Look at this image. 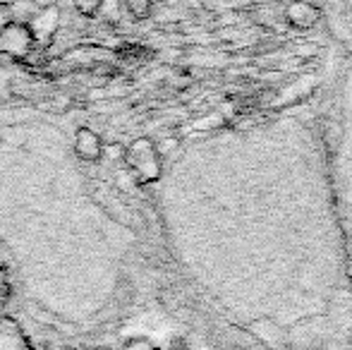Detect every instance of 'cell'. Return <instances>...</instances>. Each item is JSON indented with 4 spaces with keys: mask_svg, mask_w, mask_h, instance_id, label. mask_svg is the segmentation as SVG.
Listing matches in <instances>:
<instances>
[{
    "mask_svg": "<svg viewBox=\"0 0 352 350\" xmlns=\"http://www.w3.org/2000/svg\"><path fill=\"white\" fill-rule=\"evenodd\" d=\"M101 3L103 0H72L74 10H77L82 17H96L101 12Z\"/></svg>",
    "mask_w": 352,
    "mask_h": 350,
    "instance_id": "7",
    "label": "cell"
},
{
    "mask_svg": "<svg viewBox=\"0 0 352 350\" xmlns=\"http://www.w3.org/2000/svg\"><path fill=\"white\" fill-rule=\"evenodd\" d=\"M287 17L295 24H300V19H302V24H311V22H316V10L307 3H295L287 10Z\"/></svg>",
    "mask_w": 352,
    "mask_h": 350,
    "instance_id": "5",
    "label": "cell"
},
{
    "mask_svg": "<svg viewBox=\"0 0 352 350\" xmlns=\"http://www.w3.org/2000/svg\"><path fill=\"white\" fill-rule=\"evenodd\" d=\"M103 149H106V144H103V137L96 130H91L87 125L77 127V132H74V151H77L79 159L87 161V164H96V161L103 159Z\"/></svg>",
    "mask_w": 352,
    "mask_h": 350,
    "instance_id": "4",
    "label": "cell"
},
{
    "mask_svg": "<svg viewBox=\"0 0 352 350\" xmlns=\"http://www.w3.org/2000/svg\"><path fill=\"white\" fill-rule=\"evenodd\" d=\"M125 8L132 12V17L146 19L148 12H151V8H153V0H125Z\"/></svg>",
    "mask_w": 352,
    "mask_h": 350,
    "instance_id": "6",
    "label": "cell"
},
{
    "mask_svg": "<svg viewBox=\"0 0 352 350\" xmlns=\"http://www.w3.org/2000/svg\"><path fill=\"white\" fill-rule=\"evenodd\" d=\"M34 51V36L29 32L27 22L10 19L0 29V56L12 58V61H27Z\"/></svg>",
    "mask_w": 352,
    "mask_h": 350,
    "instance_id": "3",
    "label": "cell"
},
{
    "mask_svg": "<svg viewBox=\"0 0 352 350\" xmlns=\"http://www.w3.org/2000/svg\"><path fill=\"white\" fill-rule=\"evenodd\" d=\"M12 5V0H0V8H10Z\"/></svg>",
    "mask_w": 352,
    "mask_h": 350,
    "instance_id": "8",
    "label": "cell"
},
{
    "mask_svg": "<svg viewBox=\"0 0 352 350\" xmlns=\"http://www.w3.org/2000/svg\"><path fill=\"white\" fill-rule=\"evenodd\" d=\"M122 161L127 164L130 173L135 175V180L140 182H151L161 175V156L156 151V144L146 137L132 142L125 149V156Z\"/></svg>",
    "mask_w": 352,
    "mask_h": 350,
    "instance_id": "1",
    "label": "cell"
},
{
    "mask_svg": "<svg viewBox=\"0 0 352 350\" xmlns=\"http://www.w3.org/2000/svg\"><path fill=\"white\" fill-rule=\"evenodd\" d=\"M27 27H29V32H32V36H34V46H43V48L51 46V43L58 39L60 27H63L60 5H56V3L41 5L36 12H32Z\"/></svg>",
    "mask_w": 352,
    "mask_h": 350,
    "instance_id": "2",
    "label": "cell"
}]
</instances>
